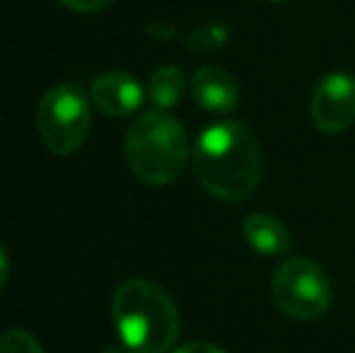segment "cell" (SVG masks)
Returning <instances> with one entry per match:
<instances>
[{"label":"cell","instance_id":"8fae6325","mask_svg":"<svg viewBox=\"0 0 355 353\" xmlns=\"http://www.w3.org/2000/svg\"><path fill=\"white\" fill-rule=\"evenodd\" d=\"M227 39H230V29L225 27V24H206V27L193 29L191 34H187L184 44H187L193 53H211V51H218L220 46H225Z\"/></svg>","mask_w":355,"mask_h":353},{"label":"cell","instance_id":"9a60e30c","mask_svg":"<svg viewBox=\"0 0 355 353\" xmlns=\"http://www.w3.org/2000/svg\"><path fill=\"white\" fill-rule=\"evenodd\" d=\"M8 278H10V257L3 250V245H0V295H3L5 286H8Z\"/></svg>","mask_w":355,"mask_h":353},{"label":"cell","instance_id":"ac0fdd59","mask_svg":"<svg viewBox=\"0 0 355 353\" xmlns=\"http://www.w3.org/2000/svg\"><path fill=\"white\" fill-rule=\"evenodd\" d=\"M268 3H285V0H268Z\"/></svg>","mask_w":355,"mask_h":353},{"label":"cell","instance_id":"4fadbf2b","mask_svg":"<svg viewBox=\"0 0 355 353\" xmlns=\"http://www.w3.org/2000/svg\"><path fill=\"white\" fill-rule=\"evenodd\" d=\"M58 3L75 12H99V10L109 8L114 0H58Z\"/></svg>","mask_w":355,"mask_h":353},{"label":"cell","instance_id":"9c48e42d","mask_svg":"<svg viewBox=\"0 0 355 353\" xmlns=\"http://www.w3.org/2000/svg\"><path fill=\"white\" fill-rule=\"evenodd\" d=\"M244 240L261 257H283L290 252L288 227L271 213H252L244 218Z\"/></svg>","mask_w":355,"mask_h":353},{"label":"cell","instance_id":"e0dca14e","mask_svg":"<svg viewBox=\"0 0 355 353\" xmlns=\"http://www.w3.org/2000/svg\"><path fill=\"white\" fill-rule=\"evenodd\" d=\"M102 353H131L128 349H119V346H109V349H104Z\"/></svg>","mask_w":355,"mask_h":353},{"label":"cell","instance_id":"277c9868","mask_svg":"<svg viewBox=\"0 0 355 353\" xmlns=\"http://www.w3.org/2000/svg\"><path fill=\"white\" fill-rule=\"evenodd\" d=\"M271 300L290 320H319L331 307V281L317 261L307 257H290L273 273Z\"/></svg>","mask_w":355,"mask_h":353},{"label":"cell","instance_id":"5bb4252c","mask_svg":"<svg viewBox=\"0 0 355 353\" xmlns=\"http://www.w3.org/2000/svg\"><path fill=\"white\" fill-rule=\"evenodd\" d=\"M174 353H227V351L218 344H211V341H189V344L179 346Z\"/></svg>","mask_w":355,"mask_h":353},{"label":"cell","instance_id":"7a4b0ae2","mask_svg":"<svg viewBox=\"0 0 355 353\" xmlns=\"http://www.w3.org/2000/svg\"><path fill=\"white\" fill-rule=\"evenodd\" d=\"M112 317L123 349L131 353H167L177 344V305L162 288L145 278H131L119 286Z\"/></svg>","mask_w":355,"mask_h":353},{"label":"cell","instance_id":"5b68a950","mask_svg":"<svg viewBox=\"0 0 355 353\" xmlns=\"http://www.w3.org/2000/svg\"><path fill=\"white\" fill-rule=\"evenodd\" d=\"M89 97L75 83L51 87L37 107V131L44 146L56 155H71L89 136Z\"/></svg>","mask_w":355,"mask_h":353},{"label":"cell","instance_id":"8992f818","mask_svg":"<svg viewBox=\"0 0 355 353\" xmlns=\"http://www.w3.org/2000/svg\"><path fill=\"white\" fill-rule=\"evenodd\" d=\"M309 117L324 133H341L355 121V78L348 73H329L314 85L309 97Z\"/></svg>","mask_w":355,"mask_h":353},{"label":"cell","instance_id":"30bf717a","mask_svg":"<svg viewBox=\"0 0 355 353\" xmlns=\"http://www.w3.org/2000/svg\"><path fill=\"white\" fill-rule=\"evenodd\" d=\"M184 89H187L184 73L174 66H164V68H157V71L150 76L148 97L155 107L167 112V109L177 107L179 99L184 97Z\"/></svg>","mask_w":355,"mask_h":353},{"label":"cell","instance_id":"7c38bea8","mask_svg":"<svg viewBox=\"0 0 355 353\" xmlns=\"http://www.w3.org/2000/svg\"><path fill=\"white\" fill-rule=\"evenodd\" d=\"M0 353H44V349L29 332L8 329L0 334Z\"/></svg>","mask_w":355,"mask_h":353},{"label":"cell","instance_id":"6da1fadb","mask_svg":"<svg viewBox=\"0 0 355 353\" xmlns=\"http://www.w3.org/2000/svg\"><path fill=\"white\" fill-rule=\"evenodd\" d=\"M193 172L211 196L242 203L261 184V148L247 123L223 119L198 136L193 146Z\"/></svg>","mask_w":355,"mask_h":353},{"label":"cell","instance_id":"2e32d148","mask_svg":"<svg viewBox=\"0 0 355 353\" xmlns=\"http://www.w3.org/2000/svg\"><path fill=\"white\" fill-rule=\"evenodd\" d=\"M148 32L153 34L155 39H159V42H164V39H169L172 37V27H167L164 22H157V24H153V27H148Z\"/></svg>","mask_w":355,"mask_h":353},{"label":"cell","instance_id":"52a82bcc","mask_svg":"<svg viewBox=\"0 0 355 353\" xmlns=\"http://www.w3.org/2000/svg\"><path fill=\"white\" fill-rule=\"evenodd\" d=\"M89 102L107 117H131L143 104V87L133 76L121 71L102 73L92 80Z\"/></svg>","mask_w":355,"mask_h":353},{"label":"cell","instance_id":"3957f363","mask_svg":"<svg viewBox=\"0 0 355 353\" xmlns=\"http://www.w3.org/2000/svg\"><path fill=\"white\" fill-rule=\"evenodd\" d=\"M126 160L133 175L150 187L172 184L189 160L187 131L162 109L143 114L126 133Z\"/></svg>","mask_w":355,"mask_h":353},{"label":"cell","instance_id":"ba28073f","mask_svg":"<svg viewBox=\"0 0 355 353\" xmlns=\"http://www.w3.org/2000/svg\"><path fill=\"white\" fill-rule=\"evenodd\" d=\"M191 94L206 112L227 114L239 104V85L225 68L206 66L191 78Z\"/></svg>","mask_w":355,"mask_h":353}]
</instances>
